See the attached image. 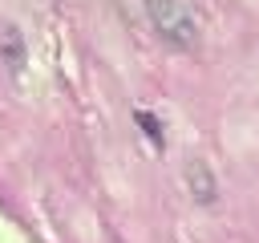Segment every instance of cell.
Wrapping results in <instances>:
<instances>
[{"mask_svg":"<svg viewBox=\"0 0 259 243\" xmlns=\"http://www.w3.org/2000/svg\"><path fill=\"white\" fill-rule=\"evenodd\" d=\"M138 122H142V126H146V134H150V138H154V142H162V130H158V122H154V117H150V113H138Z\"/></svg>","mask_w":259,"mask_h":243,"instance_id":"6da1fadb","label":"cell"}]
</instances>
